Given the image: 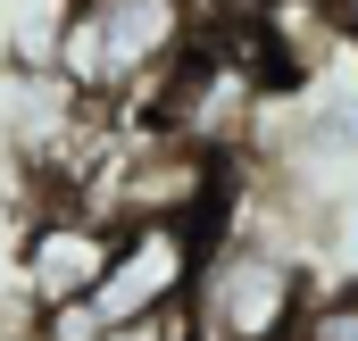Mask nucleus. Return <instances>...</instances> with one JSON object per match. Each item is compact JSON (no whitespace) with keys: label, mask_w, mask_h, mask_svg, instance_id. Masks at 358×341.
<instances>
[{"label":"nucleus","mask_w":358,"mask_h":341,"mask_svg":"<svg viewBox=\"0 0 358 341\" xmlns=\"http://www.w3.org/2000/svg\"><path fill=\"white\" fill-rule=\"evenodd\" d=\"M200 34L192 0H67L50 67L76 100H125L150 75H176Z\"/></svg>","instance_id":"obj_1"},{"label":"nucleus","mask_w":358,"mask_h":341,"mask_svg":"<svg viewBox=\"0 0 358 341\" xmlns=\"http://www.w3.org/2000/svg\"><path fill=\"white\" fill-rule=\"evenodd\" d=\"M192 266H200V233H192V217H176V208H167V217H134V225L108 242L100 283L84 291L92 325L117 333V325H150V317L183 308Z\"/></svg>","instance_id":"obj_2"},{"label":"nucleus","mask_w":358,"mask_h":341,"mask_svg":"<svg viewBox=\"0 0 358 341\" xmlns=\"http://www.w3.org/2000/svg\"><path fill=\"white\" fill-rule=\"evenodd\" d=\"M200 317L217 341H292L300 325V266L275 250H225L200 283Z\"/></svg>","instance_id":"obj_3"},{"label":"nucleus","mask_w":358,"mask_h":341,"mask_svg":"<svg viewBox=\"0 0 358 341\" xmlns=\"http://www.w3.org/2000/svg\"><path fill=\"white\" fill-rule=\"evenodd\" d=\"M108 225L100 217H50V225H34V242H25V283H34V300L42 308H67V300H84L92 283H100V266H108Z\"/></svg>","instance_id":"obj_4"},{"label":"nucleus","mask_w":358,"mask_h":341,"mask_svg":"<svg viewBox=\"0 0 358 341\" xmlns=\"http://www.w3.org/2000/svg\"><path fill=\"white\" fill-rule=\"evenodd\" d=\"M292 341H358V291L325 300V308H308V317L292 325Z\"/></svg>","instance_id":"obj_5"},{"label":"nucleus","mask_w":358,"mask_h":341,"mask_svg":"<svg viewBox=\"0 0 358 341\" xmlns=\"http://www.w3.org/2000/svg\"><path fill=\"white\" fill-rule=\"evenodd\" d=\"M100 341H192V333H183L176 308H167V317H150V325H117V333H100Z\"/></svg>","instance_id":"obj_6"}]
</instances>
